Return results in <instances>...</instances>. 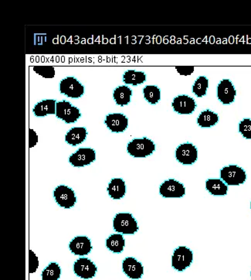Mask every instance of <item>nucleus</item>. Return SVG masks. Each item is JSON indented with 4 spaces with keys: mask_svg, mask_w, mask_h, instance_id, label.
I'll return each instance as SVG.
<instances>
[{
    "mask_svg": "<svg viewBox=\"0 0 251 280\" xmlns=\"http://www.w3.org/2000/svg\"><path fill=\"white\" fill-rule=\"evenodd\" d=\"M128 153L136 158H144L150 156L156 150V145L153 140L146 137L135 138L128 144Z\"/></svg>",
    "mask_w": 251,
    "mask_h": 280,
    "instance_id": "obj_1",
    "label": "nucleus"
},
{
    "mask_svg": "<svg viewBox=\"0 0 251 280\" xmlns=\"http://www.w3.org/2000/svg\"><path fill=\"white\" fill-rule=\"evenodd\" d=\"M220 178L228 186H239L246 181V174L241 167L230 165L221 170Z\"/></svg>",
    "mask_w": 251,
    "mask_h": 280,
    "instance_id": "obj_2",
    "label": "nucleus"
},
{
    "mask_svg": "<svg viewBox=\"0 0 251 280\" xmlns=\"http://www.w3.org/2000/svg\"><path fill=\"white\" fill-rule=\"evenodd\" d=\"M113 227L115 231L124 235H134L138 230V223L129 213H119L114 218Z\"/></svg>",
    "mask_w": 251,
    "mask_h": 280,
    "instance_id": "obj_3",
    "label": "nucleus"
},
{
    "mask_svg": "<svg viewBox=\"0 0 251 280\" xmlns=\"http://www.w3.org/2000/svg\"><path fill=\"white\" fill-rule=\"evenodd\" d=\"M193 262V252L186 246H180L174 251L172 257V266L178 271L183 272L192 265Z\"/></svg>",
    "mask_w": 251,
    "mask_h": 280,
    "instance_id": "obj_4",
    "label": "nucleus"
},
{
    "mask_svg": "<svg viewBox=\"0 0 251 280\" xmlns=\"http://www.w3.org/2000/svg\"><path fill=\"white\" fill-rule=\"evenodd\" d=\"M56 115L66 123H73L81 116V111L67 101L57 102Z\"/></svg>",
    "mask_w": 251,
    "mask_h": 280,
    "instance_id": "obj_5",
    "label": "nucleus"
},
{
    "mask_svg": "<svg viewBox=\"0 0 251 280\" xmlns=\"http://www.w3.org/2000/svg\"><path fill=\"white\" fill-rule=\"evenodd\" d=\"M60 91L72 99H78L85 93L82 84L73 77H67L60 83Z\"/></svg>",
    "mask_w": 251,
    "mask_h": 280,
    "instance_id": "obj_6",
    "label": "nucleus"
},
{
    "mask_svg": "<svg viewBox=\"0 0 251 280\" xmlns=\"http://www.w3.org/2000/svg\"><path fill=\"white\" fill-rule=\"evenodd\" d=\"M159 194L165 198H181L186 194V188L183 183L169 179L161 185Z\"/></svg>",
    "mask_w": 251,
    "mask_h": 280,
    "instance_id": "obj_7",
    "label": "nucleus"
},
{
    "mask_svg": "<svg viewBox=\"0 0 251 280\" xmlns=\"http://www.w3.org/2000/svg\"><path fill=\"white\" fill-rule=\"evenodd\" d=\"M56 202L64 208H71L77 201L74 191L68 186L60 185L54 191Z\"/></svg>",
    "mask_w": 251,
    "mask_h": 280,
    "instance_id": "obj_8",
    "label": "nucleus"
},
{
    "mask_svg": "<svg viewBox=\"0 0 251 280\" xmlns=\"http://www.w3.org/2000/svg\"><path fill=\"white\" fill-rule=\"evenodd\" d=\"M175 157L183 165H192L197 160V148L189 143L181 144L175 150Z\"/></svg>",
    "mask_w": 251,
    "mask_h": 280,
    "instance_id": "obj_9",
    "label": "nucleus"
},
{
    "mask_svg": "<svg viewBox=\"0 0 251 280\" xmlns=\"http://www.w3.org/2000/svg\"><path fill=\"white\" fill-rule=\"evenodd\" d=\"M96 159V153L91 148H81L69 158V162L75 167L90 165Z\"/></svg>",
    "mask_w": 251,
    "mask_h": 280,
    "instance_id": "obj_10",
    "label": "nucleus"
},
{
    "mask_svg": "<svg viewBox=\"0 0 251 280\" xmlns=\"http://www.w3.org/2000/svg\"><path fill=\"white\" fill-rule=\"evenodd\" d=\"M237 91L231 80L223 79L217 86L218 99L223 105H230L235 100Z\"/></svg>",
    "mask_w": 251,
    "mask_h": 280,
    "instance_id": "obj_11",
    "label": "nucleus"
},
{
    "mask_svg": "<svg viewBox=\"0 0 251 280\" xmlns=\"http://www.w3.org/2000/svg\"><path fill=\"white\" fill-rule=\"evenodd\" d=\"M97 266L91 260L81 258L77 260L73 265V271L78 276L88 279L93 278L97 272Z\"/></svg>",
    "mask_w": 251,
    "mask_h": 280,
    "instance_id": "obj_12",
    "label": "nucleus"
},
{
    "mask_svg": "<svg viewBox=\"0 0 251 280\" xmlns=\"http://www.w3.org/2000/svg\"><path fill=\"white\" fill-rule=\"evenodd\" d=\"M174 111L181 115H189L196 109V103L192 98L181 95L173 99L172 103Z\"/></svg>",
    "mask_w": 251,
    "mask_h": 280,
    "instance_id": "obj_13",
    "label": "nucleus"
},
{
    "mask_svg": "<svg viewBox=\"0 0 251 280\" xmlns=\"http://www.w3.org/2000/svg\"><path fill=\"white\" fill-rule=\"evenodd\" d=\"M105 123L111 132H123L129 126V120L121 113L108 114Z\"/></svg>",
    "mask_w": 251,
    "mask_h": 280,
    "instance_id": "obj_14",
    "label": "nucleus"
},
{
    "mask_svg": "<svg viewBox=\"0 0 251 280\" xmlns=\"http://www.w3.org/2000/svg\"><path fill=\"white\" fill-rule=\"evenodd\" d=\"M122 269L124 273L132 279L141 278L144 274V267L142 263L132 257L126 258L123 261Z\"/></svg>",
    "mask_w": 251,
    "mask_h": 280,
    "instance_id": "obj_15",
    "label": "nucleus"
},
{
    "mask_svg": "<svg viewBox=\"0 0 251 280\" xmlns=\"http://www.w3.org/2000/svg\"><path fill=\"white\" fill-rule=\"evenodd\" d=\"M72 253L76 255H87L92 249L91 240L85 236L74 238L69 245Z\"/></svg>",
    "mask_w": 251,
    "mask_h": 280,
    "instance_id": "obj_16",
    "label": "nucleus"
},
{
    "mask_svg": "<svg viewBox=\"0 0 251 280\" xmlns=\"http://www.w3.org/2000/svg\"><path fill=\"white\" fill-rule=\"evenodd\" d=\"M56 108L57 102L54 99H46L38 102L34 106V113L36 116L43 117L47 115H54L56 114Z\"/></svg>",
    "mask_w": 251,
    "mask_h": 280,
    "instance_id": "obj_17",
    "label": "nucleus"
},
{
    "mask_svg": "<svg viewBox=\"0 0 251 280\" xmlns=\"http://www.w3.org/2000/svg\"><path fill=\"white\" fill-rule=\"evenodd\" d=\"M108 194L114 200L124 198L126 193V182L121 178L112 179L108 184Z\"/></svg>",
    "mask_w": 251,
    "mask_h": 280,
    "instance_id": "obj_18",
    "label": "nucleus"
},
{
    "mask_svg": "<svg viewBox=\"0 0 251 280\" xmlns=\"http://www.w3.org/2000/svg\"><path fill=\"white\" fill-rule=\"evenodd\" d=\"M87 129L84 127H75L66 134L65 140L71 146H78L82 144L87 137Z\"/></svg>",
    "mask_w": 251,
    "mask_h": 280,
    "instance_id": "obj_19",
    "label": "nucleus"
},
{
    "mask_svg": "<svg viewBox=\"0 0 251 280\" xmlns=\"http://www.w3.org/2000/svg\"><path fill=\"white\" fill-rule=\"evenodd\" d=\"M207 191L214 196H224L228 194V186L220 179H208L206 182Z\"/></svg>",
    "mask_w": 251,
    "mask_h": 280,
    "instance_id": "obj_20",
    "label": "nucleus"
},
{
    "mask_svg": "<svg viewBox=\"0 0 251 280\" xmlns=\"http://www.w3.org/2000/svg\"><path fill=\"white\" fill-rule=\"evenodd\" d=\"M132 96V91L129 87L119 86L115 88L113 93L114 99L118 105L124 106L129 105L131 102Z\"/></svg>",
    "mask_w": 251,
    "mask_h": 280,
    "instance_id": "obj_21",
    "label": "nucleus"
},
{
    "mask_svg": "<svg viewBox=\"0 0 251 280\" xmlns=\"http://www.w3.org/2000/svg\"><path fill=\"white\" fill-rule=\"evenodd\" d=\"M145 80H146V75L142 72L129 70L123 75V81L126 85H132L136 86V85L143 84Z\"/></svg>",
    "mask_w": 251,
    "mask_h": 280,
    "instance_id": "obj_22",
    "label": "nucleus"
},
{
    "mask_svg": "<svg viewBox=\"0 0 251 280\" xmlns=\"http://www.w3.org/2000/svg\"><path fill=\"white\" fill-rule=\"evenodd\" d=\"M219 122V116L210 110L202 111L197 118V123L200 127L210 128Z\"/></svg>",
    "mask_w": 251,
    "mask_h": 280,
    "instance_id": "obj_23",
    "label": "nucleus"
},
{
    "mask_svg": "<svg viewBox=\"0 0 251 280\" xmlns=\"http://www.w3.org/2000/svg\"><path fill=\"white\" fill-rule=\"evenodd\" d=\"M126 241L122 235H111L106 241V246L110 251L114 253H121L124 250Z\"/></svg>",
    "mask_w": 251,
    "mask_h": 280,
    "instance_id": "obj_24",
    "label": "nucleus"
},
{
    "mask_svg": "<svg viewBox=\"0 0 251 280\" xmlns=\"http://www.w3.org/2000/svg\"><path fill=\"white\" fill-rule=\"evenodd\" d=\"M61 269L58 263H52L42 272L43 280H58L61 277Z\"/></svg>",
    "mask_w": 251,
    "mask_h": 280,
    "instance_id": "obj_25",
    "label": "nucleus"
},
{
    "mask_svg": "<svg viewBox=\"0 0 251 280\" xmlns=\"http://www.w3.org/2000/svg\"><path fill=\"white\" fill-rule=\"evenodd\" d=\"M209 87V80L206 76H200L196 80L192 86V92L197 97H204L207 95Z\"/></svg>",
    "mask_w": 251,
    "mask_h": 280,
    "instance_id": "obj_26",
    "label": "nucleus"
},
{
    "mask_svg": "<svg viewBox=\"0 0 251 280\" xmlns=\"http://www.w3.org/2000/svg\"><path fill=\"white\" fill-rule=\"evenodd\" d=\"M144 97L152 105L158 103L161 99V91L157 86L147 85L143 89Z\"/></svg>",
    "mask_w": 251,
    "mask_h": 280,
    "instance_id": "obj_27",
    "label": "nucleus"
},
{
    "mask_svg": "<svg viewBox=\"0 0 251 280\" xmlns=\"http://www.w3.org/2000/svg\"><path fill=\"white\" fill-rule=\"evenodd\" d=\"M33 69L43 78H53L55 76V70L52 66H35Z\"/></svg>",
    "mask_w": 251,
    "mask_h": 280,
    "instance_id": "obj_28",
    "label": "nucleus"
},
{
    "mask_svg": "<svg viewBox=\"0 0 251 280\" xmlns=\"http://www.w3.org/2000/svg\"><path fill=\"white\" fill-rule=\"evenodd\" d=\"M239 132L245 138L251 139V120L244 119L239 123Z\"/></svg>",
    "mask_w": 251,
    "mask_h": 280,
    "instance_id": "obj_29",
    "label": "nucleus"
},
{
    "mask_svg": "<svg viewBox=\"0 0 251 280\" xmlns=\"http://www.w3.org/2000/svg\"><path fill=\"white\" fill-rule=\"evenodd\" d=\"M30 267L29 272L30 273H34L37 271V269L39 267V260L38 257L36 255L34 251L32 250H30Z\"/></svg>",
    "mask_w": 251,
    "mask_h": 280,
    "instance_id": "obj_30",
    "label": "nucleus"
},
{
    "mask_svg": "<svg viewBox=\"0 0 251 280\" xmlns=\"http://www.w3.org/2000/svg\"><path fill=\"white\" fill-rule=\"evenodd\" d=\"M175 69L180 73V75H183V76H189V75H192L194 72L193 66H177Z\"/></svg>",
    "mask_w": 251,
    "mask_h": 280,
    "instance_id": "obj_31",
    "label": "nucleus"
},
{
    "mask_svg": "<svg viewBox=\"0 0 251 280\" xmlns=\"http://www.w3.org/2000/svg\"><path fill=\"white\" fill-rule=\"evenodd\" d=\"M38 142V136L34 129H30V148L35 147Z\"/></svg>",
    "mask_w": 251,
    "mask_h": 280,
    "instance_id": "obj_32",
    "label": "nucleus"
},
{
    "mask_svg": "<svg viewBox=\"0 0 251 280\" xmlns=\"http://www.w3.org/2000/svg\"><path fill=\"white\" fill-rule=\"evenodd\" d=\"M250 208H251V203H250Z\"/></svg>",
    "mask_w": 251,
    "mask_h": 280,
    "instance_id": "obj_33",
    "label": "nucleus"
},
{
    "mask_svg": "<svg viewBox=\"0 0 251 280\" xmlns=\"http://www.w3.org/2000/svg\"><path fill=\"white\" fill-rule=\"evenodd\" d=\"M250 275H251V272H250Z\"/></svg>",
    "mask_w": 251,
    "mask_h": 280,
    "instance_id": "obj_34",
    "label": "nucleus"
}]
</instances>
